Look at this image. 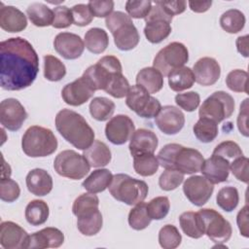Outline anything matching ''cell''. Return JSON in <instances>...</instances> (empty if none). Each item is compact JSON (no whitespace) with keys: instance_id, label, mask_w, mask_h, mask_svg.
<instances>
[{"instance_id":"obj_1","label":"cell","mask_w":249,"mask_h":249,"mask_svg":"<svg viewBox=\"0 0 249 249\" xmlns=\"http://www.w3.org/2000/svg\"><path fill=\"white\" fill-rule=\"evenodd\" d=\"M0 85L5 90H21L35 81L39 57L24 38H9L0 43Z\"/></svg>"},{"instance_id":"obj_2","label":"cell","mask_w":249,"mask_h":249,"mask_svg":"<svg viewBox=\"0 0 249 249\" xmlns=\"http://www.w3.org/2000/svg\"><path fill=\"white\" fill-rule=\"evenodd\" d=\"M55 127L59 134L79 150L88 149L94 141V131L85 118L70 109H62L55 116Z\"/></svg>"},{"instance_id":"obj_3","label":"cell","mask_w":249,"mask_h":249,"mask_svg":"<svg viewBox=\"0 0 249 249\" xmlns=\"http://www.w3.org/2000/svg\"><path fill=\"white\" fill-rule=\"evenodd\" d=\"M157 159L162 168L178 170L183 174L200 172L204 161V158L199 151L177 143H169L163 146Z\"/></svg>"},{"instance_id":"obj_4","label":"cell","mask_w":249,"mask_h":249,"mask_svg":"<svg viewBox=\"0 0 249 249\" xmlns=\"http://www.w3.org/2000/svg\"><path fill=\"white\" fill-rule=\"evenodd\" d=\"M57 145L53 132L40 125L28 127L21 139L22 151L30 158L48 157L56 151Z\"/></svg>"},{"instance_id":"obj_5","label":"cell","mask_w":249,"mask_h":249,"mask_svg":"<svg viewBox=\"0 0 249 249\" xmlns=\"http://www.w3.org/2000/svg\"><path fill=\"white\" fill-rule=\"evenodd\" d=\"M108 189L115 199L130 206L144 201L149 192L146 182L124 173L114 175Z\"/></svg>"},{"instance_id":"obj_6","label":"cell","mask_w":249,"mask_h":249,"mask_svg":"<svg viewBox=\"0 0 249 249\" xmlns=\"http://www.w3.org/2000/svg\"><path fill=\"white\" fill-rule=\"evenodd\" d=\"M234 99L226 91L218 90L208 96L199 107V118H206L216 124L229 119L234 112Z\"/></svg>"},{"instance_id":"obj_7","label":"cell","mask_w":249,"mask_h":249,"mask_svg":"<svg viewBox=\"0 0 249 249\" xmlns=\"http://www.w3.org/2000/svg\"><path fill=\"white\" fill-rule=\"evenodd\" d=\"M172 16L167 14L165 10L157 2L148 16L144 18L146 25L144 27V34L147 40L152 44H159L166 39L171 33V20Z\"/></svg>"},{"instance_id":"obj_8","label":"cell","mask_w":249,"mask_h":249,"mask_svg":"<svg viewBox=\"0 0 249 249\" xmlns=\"http://www.w3.org/2000/svg\"><path fill=\"white\" fill-rule=\"evenodd\" d=\"M53 168L62 177L80 180L89 172L90 165L83 155L74 150H64L55 157Z\"/></svg>"},{"instance_id":"obj_9","label":"cell","mask_w":249,"mask_h":249,"mask_svg":"<svg viewBox=\"0 0 249 249\" xmlns=\"http://www.w3.org/2000/svg\"><path fill=\"white\" fill-rule=\"evenodd\" d=\"M189 60L187 47L179 42H172L162 48L155 56L153 67L158 69L163 77H167L173 70L184 66Z\"/></svg>"},{"instance_id":"obj_10","label":"cell","mask_w":249,"mask_h":249,"mask_svg":"<svg viewBox=\"0 0 249 249\" xmlns=\"http://www.w3.org/2000/svg\"><path fill=\"white\" fill-rule=\"evenodd\" d=\"M121 61L114 55H105L95 64L89 66L83 76L89 80L95 90H104L109 84L112 76L116 73H122Z\"/></svg>"},{"instance_id":"obj_11","label":"cell","mask_w":249,"mask_h":249,"mask_svg":"<svg viewBox=\"0 0 249 249\" xmlns=\"http://www.w3.org/2000/svg\"><path fill=\"white\" fill-rule=\"evenodd\" d=\"M197 214L200 218L204 234L213 242L222 244L230 240L232 233L231 226L219 212L214 209L202 208L197 211Z\"/></svg>"},{"instance_id":"obj_12","label":"cell","mask_w":249,"mask_h":249,"mask_svg":"<svg viewBox=\"0 0 249 249\" xmlns=\"http://www.w3.org/2000/svg\"><path fill=\"white\" fill-rule=\"evenodd\" d=\"M126 106L141 118H155L160 108V102L152 96L144 88L138 85L131 86L125 98Z\"/></svg>"},{"instance_id":"obj_13","label":"cell","mask_w":249,"mask_h":249,"mask_svg":"<svg viewBox=\"0 0 249 249\" xmlns=\"http://www.w3.org/2000/svg\"><path fill=\"white\" fill-rule=\"evenodd\" d=\"M213 191V184L200 175L187 178L183 185V192L186 197L196 206L204 205L210 199Z\"/></svg>"},{"instance_id":"obj_14","label":"cell","mask_w":249,"mask_h":249,"mask_svg":"<svg viewBox=\"0 0 249 249\" xmlns=\"http://www.w3.org/2000/svg\"><path fill=\"white\" fill-rule=\"evenodd\" d=\"M26 119L27 113L18 99L7 98L1 101L0 123L3 127L11 131H17L22 126Z\"/></svg>"},{"instance_id":"obj_15","label":"cell","mask_w":249,"mask_h":249,"mask_svg":"<svg viewBox=\"0 0 249 249\" xmlns=\"http://www.w3.org/2000/svg\"><path fill=\"white\" fill-rule=\"evenodd\" d=\"M135 131L132 120L126 115L112 117L105 126L106 138L114 145H123L130 140Z\"/></svg>"},{"instance_id":"obj_16","label":"cell","mask_w":249,"mask_h":249,"mask_svg":"<svg viewBox=\"0 0 249 249\" xmlns=\"http://www.w3.org/2000/svg\"><path fill=\"white\" fill-rule=\"evenodd\" d=\"M95 89L84 76L64 86L61 90L63 101L70 106H80L89 101L94 94Z\"/></svg>"},{"instance_id":"obj_17","label":"cell","mask_w":249,"mask_h":249,"mask_svg":"<svg viewBox=\"0 0 249 249\" xmlns=\"http://www.w3.org/2000/svg\"><path fill=\"white\" fill-rule=\"evenodd\" d=\"M155 123L164 134L174 135L183 128L185 116L179 108L172 105H165L160 108L159 114L155 117Z\"/></svg>"},{"instance_id":"obj_18","label":"cell","mask_w":249,"mask_h":249,"mask_svg":"<svg viewBox=\"0 0 249 249\" xmlns=\"http://www.w3.org/2000/svg\"><path fill=\"white\" fill-rule=\"evenodd\" d=\"M29 234L19 225L5 221L0 225V244L5 249L28 248Z\"/></svg>"},{"instance_id":"obj_19","label":"cell","mask_w":249,"mask_h":249,"mask_svg":"<svg viewBox=\"0 0 249 249\" xmlns=\"http://www.w3.org/2000/svg\"><path fill=\"white\" fill-rule=\"evenodd\" d=\"M53 48L65 59L79 58L85 50V42L81 37L71 32L58 33L53 40Z\"/></svg>"},{"instance_id":"obj_20","label":"cell","mask_w":249,"mask_h":249,"mask_svg":"<svg viewBox=\"0 0 249 249\" xmlns=\"http://www.w3.org/2000/svg\"><path fill=\"white\" fill-rule=\"evenodd\" d=\"M196 82L203 87L214 85L221 76V67L218 61L209 56L199 58L193 67Z\"/></svg>"},{"instance_id":"obj_21","label":"cell","mask_w":249,"mask_h":249,"mask_svg":"<svg viewBox=\"0 0 249 249\" xmlns=\"http://www.w3.org/2000/svg\"><path fill=\"white\" fill-rule=\"evenodd\" d=\"M231 162L223 157L212 155L204 160L200 172L213 185L220 184L228 180Z\"/></svg>"},{"instance_id":"obj_22","label":"cell","mask_w":249,"mask_h":249,"mask_svg":"<svg viewBox=\"0 0 249 249\" xmlns=\"http://www.w3.org/2000/svg\"><path fill=\"white\" fill-rule=\"evenodd\" d=\"M159 144L158 137L155 132L146 128H139L134 131L129 140V152L132 157L154 154Z\"/></svg>"},{"instance_id":"obj_23","label":"cell","mask_w":249,"mask_h":249,"mask_svg":"<svg viewBox=\"0 0 249 249\" xmlns=\"http://www.w3.org/2000/svg\"><path fill=\"white\" fill-rule=\"evenodd\" d=\"M64 242L63 232L53 227L42 229L29 235L28 248H57Z\"/></svg>"},{"instance_id":"obj_24","label":"cell","mask_w":249,"mask_h":249,"mask_svg":"<svg viewBox=\"0 0 249 249\" xmlns=\"http://www.w3.org/2000/svg\"><path fill=\"white\" fill-rule=\"evenodd\" d=\"M27 26L25 15L14 6H5L1 3L0 27L10 33H17L24 30Z\"/></svg>"},{"instance_id":"obj_25","label":"cell","mask_w":249,"mask_h":249,"mask_svg":"<svg viewBox=\"0 0 249 249\" xmlns=\"http://www.w3.org/2000/svg\"><path fill=\"white\" fill-rule=\"evenodd\" d=\"M28 191L37 196H44L53 190L52 176L42 168H34L30 170L25 178Z\"/></svg>"},{"instance_id":"obj_26","label":"cell","mask_w":249,"mask_h":249,"mask_svg":"<svg viewBox=\"0 0 249 249\" xmlns=\"http://www.w3.org/2000/svg\"><path fill=\"white\" fill-rule=\"evenodd\" d=\"M114 37V43L121 51H130L134 49L140 40L137 28L132 21H129L112 33Z\"/></svg>"},{"instance_id":"obj_27","label":"cell","mask_w":249,"mask_h":249,"mask_svg":"<svg viewBox=\"0 0 249 249\" xmlns=\"http://www.w3.org/2000/svg\"><path fill=\"white\" fill-rule=\"evenodd\" d=\"M83 156L86 158L90 167L105 166L112 159L109 147L100 140H94L88 149L84 150Z\"/></svg>"},{"instance_id":"obj_28","label":"cell","mask_w":249,"mask_h":249,"mask_svg":"<svg viewBox=\"0 0 249 249\" xmlns=\"http://www.w3.org/2000/svg\"><path fill=\"white\" fill-rule=\"evenodd\" d=\"M113 176L109 169H95L83 181L82 186L89 193L98 194L105 191L110 186Z\"/></svg>"},{"instance_id":"obj_29","label":"cell","mask_w":249,"mask_h":249,"mask_svg":"<svg viewBox=\"0 0 249 249\" xmlns=\"http://www.w3.org/2000/svg\"><path fill=\"white\" fill-rule=\"evenodd\" d=\"M136 85L144 88L150 94L160 91L163 87V76L154 67L142 68L136 75Z\"/></svg>"},{"instance_id":"obj_30","label":"cell","mask_w":249,"mask_h":249,"mask_svg":"<svg viewBox=\"0 0 249 249\" xmlns=\"http://www.w3.org/2000/svg\"><path fill=\"white\" fill-rule=\"evenodd\" d=\"M167 77L169 88L176 92L191 89L196 82L193 70L187 66L173 70Z\"/></svg>"},{"instance_id":"obj_31","label":"cell","mask_w":249,"mask_h":249,"mask_svg":"<svg viewBox=\"0 0 249 249\" xmlns=\"http://www.w3.org/2000/svg\"><path fill=\"white\" fill-rule=\"evenodd\" d=\"M99 198L95 194L85 193L79 196L73 202L72 212L77 218L87 217L99 211Z\"/></svg>"},{"instance_id":"obj_32","label":"cell","mask_w":249,"mask_h":249,"mask_svg":"<svg viewBox=\"0 0 249 249\" xmlns=\"http://www.w3.org/2000/svg\"><path fill=\"white\" fill-rule=\"evenodd\" d=\"M26 14L35 26L45 27L53 24V12L45 4L35 2L30 4L26 9Z\"/></svg>"},{"instance_id":"obj_33","label":"cell","mask_w":249,"mask_h":249,"mask_svg":"<svg viewBox=\"0 0 249 249\" xmlns=\"http://www.w3.org/2000/svg\"><path fill=\"white\" fill-rule=\"evenodd\" d=\"M109 45L107 32L98 27L89 29L85 34V47L92 53L98 54L103 53Z\"/></svg>"},{"instance_id":"obj_34","label":"cell","mask_w":249,"mask_h":249,"mask_svg":"<svg viewBox=\"0 0 249 249\" xmlns=\"http://www.w3.org/2000/svg\"><path fill=\"white\" fill-rule=\"evenodd\" d=\"M179 223L183 232L191 238H200L204 235L202 224L197 212L187 211L179 216Z\"/></svg>"},{"instance_id":"obj_35","label":"cell","mask_w":249,"mask_h":249,"mask_svg":"<svg viewBox=\"0 0 249 249\" xmlns=\"http://www.w3.org/2000/svg\"><path fill=\"white\" fill-rule=\"evenodd\" d=\"M49 206L41 199L31 200L25 207V219L31 226H40L47 222L49 218Z\"/></svg>"},{"instance_id":"obj_36","label":"cell","mask_w":249,"mask_h":249,"mask_svg":"<svg viewBox=\"0 0 249 249\" xmlns=\"http://www.w3.org/2000/svg\"><path fill=\"white\" fill-rule=\"evenodd\" d=\"M115 103L103 96L94 97L89 103V113L98 122H105L112 118L115 112Z\"/></svg>"},{"instance_id":"obj_37","label":"cell","mask_w":249,"mask_h":249,"mask_svg":"<svg viewBox=\"0 0 249 249\" xmlns=\"http://www.w3.org/2000/svg\"><path fill=\"white\" fill-rule=\"evenodd\" d=\"M245 16L237 9H230L220 17V25L228 33L234 34L241 31L245 25Z\"/></svg>"},{"instance_id":"obj_38","label":"cell","mask_w":249,"mask_h":249,"mask_svg":"<svg viewBox=\"0 0 249 249\" xmlns=\"http://www.w3.org/2000/svg\"><path fill=\"white\" fill-rule=\"evenodd\" d=\"M195 136L202 143H210L218 136V124L206 118H199L193 127Z\"/></svg>"},{"instance_id":"obj_39","label":"cell","mask_w":249,"mask_h":249,"mask_svg":"<svg viewBox=\"0 0 249 249\" xmlns=\"http://www.w3.org/2000/svg\"><path fill=\"white\" fill-rule=\"evenodd\" d=\"M159 160L154 154H144L133 157L134 171L143 177L154 175L159 168Z\"/></svg>"},{"instance_id":"obj_40","label":"cell","mask_w":249,"mask_h":249,"mask_svg":"<svg viewBox=\"0 0 249 249\" xmlns=\"http://www.w3.org/2000/svg\"><path fill=\"white\" fill-rule=\"evenodd\" d=\"M66 75V67L57 57L47 54L44 56V76L51 82H58Z\"/></svg>"},{"instance_id":"obj_41","label":"cell","mask_w":249,"mask_h":249,"mask_svg":"<svg viewBox=\"0 0 249 249\" xmlns=\"http://www.w3.org/2000/svg\"><path fill=\"white\" fill-rule=\"evenodd\" d=\"M128 225L135 231H142L146 229L152 219L147 212V203L140 202L136 204L128 213Z\"/></svg>"},{"instance_id":"obj_42","label":"cell","mask_w":249,"mask_h":249,"mask_svg":"<svg viewBox=\"0 0 249 249\" xmlns=\"http://www.w3.org/2000/svg\"><path fill=\"white\" fill-rule=\"evenodd\" d=\"M217 205L226 212L233 211L238 202H239V196L238 191L236 188L231 186L223 187L219 190L217 196H216Z\"/></svg>"},{"instance_id":"obj_43","label":"cell","mask_w":249,"mask_h":249,"mask_svg":"<svg viewBox=\"0 0 249 249\" xmlns=\"http://www.w3.org/2000/svg\"><path fill=\"white\" fill-rule=\"evenodd\" d=\"M103 219L100 211L92 215L77 218V228L79 231L87 236H92L98 233L102 228Z\"/></svg>"},{"instance_id":"obj_44","label":"cell","mask_w":249,"mask_h":249,"mask_svg":"<svg viewBox=\"0 0 249 249\" xmlns=\"http://www.w3.org/2000/svg\"><path fill=\"white\" fill-rule=\"evenodd\" d=\"M181 241V233L173 225H165L159 231V243L163 249H175Z\"/></svg>"},{"instance_id":"obj_45","label":"cell","mask_w":249,"mask_h":249,"mask_svg":"<svg viewBox=\"0 0 249 249\" xmlns=\"http://www.w3.org/2000/svg\"><path fill=\"white\" fill-rule=\"evenodd\" d=\"M129 88V83L123 73H116L112 76L104 91L115 98H124L126 96Z\"/></svg>"},{"instance_id":"obj_46","label":"cell","mask_w":249,"mask_h":249,"mask_svg":"<svg viewBox=\"0 0 249 249\" xmlns=\"http://www.w3.org/2000/svg\"><path fill=\"white\" fill-rule=\"evenodd\" d=\"M170 209L167 196H157L147 203V212L152 220H161L166 217Z\"/></svg>"},{"instance_id":"obj_47","label":"cell","mask_w":249,"mask_h":249,"mask_svg":"<svg viewBox=\"0 0 249 249\" xmlns=\"http://www.w3.org/2000/svg\"><path fill=\"white\" fill-rule=\"evenodd\" d=\"M248 73L241 69L231 70L226 78V84L228 88L234 92L248 93L247 89Z\"/></svg>"},{"instance_id":"obj_48","label":"cell","mask_w":249,"mask_h":249,"mask_svg":"<svg viewBox=\"0 0 249 249\" xmlns=\"http://www.w3.org/2000/svg\"><path fill=\"white\" fill-rule=\"evenodd\" d=\"M183 181V173L174 169H165L159 178V186L161 190L169 192L178 188Z\"/></svg>"},{"instance_id":"obj_49","label":"cell","mask_w":249,"mask_h":249,"mask_svg":"<svg viewBox=\"0 0 249 249\" xmlns=\"http://www.w3.org/2000/svg\"><path fill=\"white\" fill-rule=\"evenodd\" d=\"M212 155H217V156L223 157L230 161L231 160H233L239 157H242L243 152L237 143L228 140V141H224V142H221L220 144H218L215 147V149L213 150Z\"/></svg>"},{"instance_id":"obj_50","label":"cell","mask_w":249,"mask_h":249,"mask_svg":"<svg viewBox=\"0 0 249 249\" xmlns=\"http://www.w3.org/2000/svg\"><path fill=\"white\" fill-rule=\"evenodd\" d=\"M20 189L18 184L10 177L1 178L0 181V198L6 202H14L18 198Z\"/></svg>"},{"instance_id":"obj_51","label":"cell","mask_w":249,"mask_h":249,"mask_svg":"<svg viewBox=\"0 0 249 249\" xmlns=\"http://www.w3.org/2000/svg\"><path fill=\"white\" fill-rule=\"evenodd\" d=\"M153 2L148 0H129L125 2V11L130 18H145L152 9Z\"/></svg>"},{"instance_id":"obj_52","label":"cell","mask_w":249,"mask_h":249,"mask_svg":"<svg viewBox=\"0 0 249 249\" xmlns=\"http://www.w3.org/2000/svg\"><path fill=\"white\" fill-rule=\"evenodd\" d=\"M175 102L181 109L187 112H193L199 106L200 96L196 91L177 93L175 95Z\"/></svg>"},{"instance_id":"obj_53","label":"cell","mask_w":249,"mask_h":249,"mask_svg":"<svg viewBox=\"0 0 249 249\" xmlns=\"http://www.w3.org/2000/svg\"><path fill=\"white\" fill-rule=\"evenodd\" d=\"M53 21L52 26L57 29L67 28L73 23L71 9L66 6H57L53 10Z\"/></svg>"},{"instance_id":"obj_54","label":"cell","mask_w":249,"mask_h":249,"mask_svg":"<svg viewBox=\"0 0 249 249\" xmlns=\"http://www.w3.org/2000/svg\"><path fill=\"white\" fill-rule=\"evenodd\" d=\"M73 23L77 26H86L92 21L93 16L89 11L88 4H77L71 9Z\"/></svg>"},{"instance_id":"obj_55","label":"cell","mask_w":249,"mask_h":249,"mask_svg":"<svg viewBox=\"0 0 249 249\" xmlns=\"http://www.w3.org/2000/svg\"><path fill=\"white\" fill-rule=\"evenodd\" d=\"M248 164L249 160L244 156L233 160L230 164V170L233 176L245 184L248 183Z\"/></svg>"},{"instance_id":"obj_56","label":"cell","mask_w":249,"mask_h":249,"mask_svg":"<svg viewBox=\"0 0 249 249\" xmlns=\"http://www.w3.org/2000/svg\"><path fill=\"white\" fill-rule=\"evenodd\" d=\"M90 13L96 18H107L113 13L114 1L112 0H92L88 3Z\"/></svg>"},{"instance_id":"obj_57","label":"cell","mask_w":249,"mask_h":249,"mask_svg":"<svg viewBox=\"0 0 249 249\" xmlns=\"http://www.w3.org/2000/svg\"><path fill=\"white\" fill-rule=\"evenodd\" d=\"M129 21H132L131 18L127 14H124V12H121V11L113 12L105 18L106 27L109 29V31L111 33H113L120 26H122Z\"/></svg>"},{"instance_id":"obj_58","label":"cell","mask_w":249,"mask_h":249,"mask_svg":"<svg viewBox=\"0 0 249 249\" xmlns=\"http://www.w3.org/2000/svg\"><path fill=\"white\" fill-rule=\"evenodd\" d=\"M248 98L244 99V101L240 104L239 114L237 116V127L239 132L248 137Z\"/></svg>"},{"instance_id":"obj_59","label":"cell","mask_w":249,"mask_h":249,"mask_svg":"<svg viewBox=\"0 0 249 249\" xmlns=\"http://www.w3.org/2000/svg\"><path fill=\"white\" fill-rule=\"evenodd\" d=\"M167 14L170 16L180 15L186 10V1L177 0V1H157Z\"/></svg>"},{"instance_id":"obj_60","label":"cell","mask_w":249,"mask_h":249,"mask_svg":"<svg viewBox=\"0 0 249 249\" xmlns=\"http://www.w3.org/2000/svg\"><path fill=\"white\" fill-rule=\"evenodd\" d=\"M236 223H237L240 234L244 237H248L249 230H248V206L247 205L241 208L237 213Z\"/></svg>"},{"instance_id":"obj_61","label":"cell","mask_w":249,"mask_h":249,"mask_svg":"<svg viewBox=\"0 0 249 249\" xmlns=\"http://www.w3.org/2000/svg\"><path fill=\"white\" fill-rule=\"evenodd\" d=\"M190 9L195 13H204L212 5V1H189Z\"/></svg>"},{"instance_id":"obj_62","label":"cell","mask_w":249,"mask_h":249,"mask_svg":"<svg viewBox=\"0 0 249 249\" xmlns=\"http://www.w3.org/2000/svg\"><path fill=\"white\" fill-rule=\"evenodd\" d=\"M248 35L239 36L236 41V49L239 53H241L244 57H248Z\"/></svg>"},{"instance_id":"obj_63","label":"cell","mask_w":249,"mask_h":249,"mask_svg":"<svg viewBox=\"0 0 249 249\" xmlns=\"http://www.w3.org/2000/svg\"><path fill=\"white\" fill-rule=\"evenodd\" d=\"M2 160H3V167H2V177L1 178L10 177L11 176V167L8 163L5 162L4 158H2Z\"/></svg>"}]
</instances>
